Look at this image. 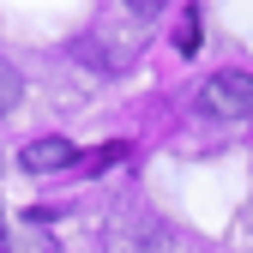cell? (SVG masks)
Listing matches in <instances>:
<instances>
[{
  "mask_svg": "<svg viewBox=\"0 0 253 253\" xmlns=\"http://www.w3.org/2000/svg\"><path fill=\"white\" fill-rule=\"evenodd\" d=\"M199 109L217 115V121H247L253 115V73H211L199 84Z\"/></svg>",
  "mask_w": 253,
  "mask_h": 253,
  "instance_id": "6da1fadb",
  "label": "cell"
},
{
  "mask_svg": "<svg viewBox=\"0 0 253 253\" xmlns=\"http://www.w3.org/2000/svg\"><path fill=\"white\" fill-rule=\"evenodd\" d=\"M73 163H79V145L73 139H54L48 133V139H30L24 145V169L30 175H54V169H73Z\"/></svg>",
  "mask_w": 253,
  "mask_h": 253,
  "instance_id": "7a4b0ae2",
  "label": "cell"
},
{
  "mask_svg": "<svg viewBox=\"0 0 253 253\" xmlns=\"http://www.w3.org/2000/svg\"><path fill=\"white\" fill-rule=\"evenodd\" d=\"M18 103H24V79H18L12 60H0V115H12Z\"/></svg>",
  "mask_w": 253,
  "mask_h": 253,
  "instance_id": "3957f363",
  "label": "cell"
},
{
  "mask_svg": "<svg viewBox=\"0 0 253 253\" xmlns=\"http://www.w3.org/2000/svg\"><path fill=\"white\" fill-rule=\"evenodd\" d=\"M121 157H126V145H121V139H109V145H97V151L84 157V169H90V175H103V169H115V163H121Z\"/></svg>",
  "mask_w": 253,
  "mask_h": 253,
  "instance_id": "277c9868",
  "label": "cell"
},
{
  "mask_svg": "<svg viewBox=\"0 0 253 253\" xmlns=\"http://www.w3.org/2000/svg\"><path fill=\"white\" fill-rule=\"evenodd\" d=\"M175 48H181V54H193V48H199V12H193V6L181 12V30H175Z\"/></svg>",
  "mask_w": 253,
  "mask_h": 253,
  "instance_id": "5b68a950",
  "label": "cell"
},
{
  "mask_svg": "<svg viewBox=\"0 0 253 253\" xmlns=\"http://www.w3.org/2000/svg\"><path fill=\"white\" fill-rule=\"evenodd\" d=\"M12 253H54V241H42V235H30V241H18Z\"/></svg>",
  "mask_w": 253,
  "mask_h": 253,
  "instance_id": "8992f818",
  "label": "cell"
},
{
  "mask_svg": "<svg viewBox=\"0 0 253 253\" xmlns=\"http://www.w3.org/2000/svg\"><path fill=\"white\" fill-rule=\"evenodd\" d=\"M126 6H133V12H157V6H163V0H126Z\"/></svg>",
  "mask_w": 253,
  "mask_h": 253,
  "instance_id": "52a82bcc",
  "label": "cell"
},
{
  "mask_svg": "<svg viewBox=\"0 0 253 253\" xmlns=\"http://www.w3.org/2000/svg\"><path fill=\"white\" fill-rule=\"evenodd\" d=\"M0 235H6V223H0Z\"/></svg>",
  "mask_w": 253,
  "mask_h": 253,
  "instance_id": "ba28073f",
  "label": "cell"
}]
</instances>
